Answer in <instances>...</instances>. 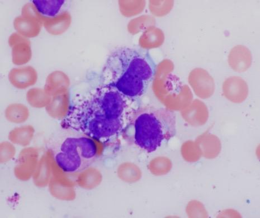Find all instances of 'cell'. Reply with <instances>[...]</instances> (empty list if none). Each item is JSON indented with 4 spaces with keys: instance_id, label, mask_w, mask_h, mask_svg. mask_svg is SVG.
<instances>
[{
    "instance_id": "cell-4",
    "label": "cell",
    "mask_w": 260,
    "mask_h": 218,
    "mask_svg": "<svg viewBox=\"0 0 260 218\" xmlns=\"http://www.w3.org/2000/svg\"><path fill=\"white\" fill-rule=\"evenodd\" d=\"M96 141L86 136L66 139L58 152L53 155L55 163L66 173L86 170L98 158Z\"/></svg>"
},
{
    "instance_id": "cell-7",
    "label": "cell",
    "mask_w": 260,
    "mask_h": 218,
    "mask_svg": "<svg viewBox=\"0 0 260 218\" xmlns=\"http://www.w3.org/2000/svg\"><path fill=\"white\" fill-rule=\"evenodd\" d=\"M54 164L53 154L51 152H47L42 157L33 175L36 186L44 188L48 185L53 176Z\"/></svg>"
},
{
    "instance_id": "cell-10",
    "label": "cell",
    "mask_w": 260,
    "mask_h": 218,
    "mask_svg": "<svg viewBox=\"0 0 260 218\" xmlns=\"http://www.w3.org/2000/svg\"><path fill=\"white\" fill-rule=\"evenodd\" d=\"M35 130L31 126L16 128L9 133V139L15 144L27 146L34 137Z\"/></svg>"
},
{
    "instance_id": "cell-2",
    "label": "cell",
    "mask_w": 260,
    "mask_h": 218,
    "mask_svg": "<svg viewBox=\"0 0 260 218\" xmlns=\"http://www.w3.org/2000/svg\"><path fill=\"white\" fill-rule=\"evenodd\" d=\"M157 65L145 49L120 47L110 54L103 69L101 85L113 87L137 101L145 94L156 75Z\"/></svg>"
},
{
    "instance_id": "cell-13",
    "label": "cell",
    "mask_w": 260,
    "mask_h": 218,
    "mask_svg": "<svg viewBox=\"0 0 260 218\" xmlns=\"http://www.w3.org/2000/svg\"><path fill=\"white\" fill-rule=\"evenodd\" d=\"M27 101L30 106L36 108L47 107L52 97L44 90L38 88H31L27 92Z\"/></svg>"
},
{
    "instance_id": "cell-6",
    "label": "cell",
    "mask_w": 260,
    "mask_h": 218,
    "mask_svg": "<svg viewBox=\"0 0 260 218\" xmlns=\"http://www.w3.org/2000/svg\"><path fill=\"white\" fill-rule=\"evenodd\" d=\"M12 48L13 63L15 65H23L29 63L31 58L30 42L26 38L14 33L9 38Z\"/></svg>"
},
{
    "instance_id": "cell-1",
    "label": "cell",
    "mask_w": 260,
    "mask_h": 218,
    "mask_svg": "<svg viewBox=\"0 0 260 218\" xmlns=\"http://www.w3.org/2000/svg\"><path fill=\"white\" fill-rule=\"evenodd\" d=\"M136 103L117 89L101 84L76 101L61 127L103 144L113 143L123 137L138 108Z\"/></svg>"
},
{
    "instance_id": "cell-12",
    "label": "cell",
    "mask_w": 260,
    "mask_h": 218,
    "mask_svg": "<svg viewBox=\"0 0 260 218\" xmlns=\"http://www.w3.org/2000/svg\"><path fill=\"white\" fill-rule=\"evenodd\" d=\"M64 2L63 0H57V1L35 0L32 1V4L41 15L48 16V18H54L58 15Z\"/></svg>"
},
{
    "instance_id": "cell-14",
    "label": "cell",
    "mask_w": 260,
    "mask_h": 218,
    "mask_svg": "<svg viewBox=\"0 0 260 218\" xmlns=\"http://www.w3.org/2000/svg\"><path fill=\"white\" fill-rule=\"evenodd\" d=\"M66 12L62 13L54 18H48L42 16V24L47 31L51 35L58 36L64 32L62 20Z\"/></svg>"
},
{
    "instance_id": "cell-8",
    "label": "cell",
    "mask_w": 260,
    "mask_h": 218,
    "mask_svg": "<svg viewBox=\"0 0 260 218\" xmlns=\"http://www.w3.org/2000/svg\"><path fill=\"white\" fill-rule=\"evenodd\" d=\"M37 78V72L31 66L13 69L9 75L10 83L19 89H25L35 85Z\"/></svg>"
},
{
    "instance_id": "cell-5",
    "label": "cell",
    "mask_w": 260,
    "mask_h": 218,
    "mask_svg": "<svg viewBox=\"0 0 260 218\" xmlns=\"http://www.w3.org/2000/svg\"><path fill=\"white\" fill-rule=\"evenodd\" d=\"M38 153L34 148H26L22 150L18 164L15 167V175L19 180L26 181L34 175L39 161Z\"/></svg>"
},
{
    "instance_id": "cell-15",
    "label": "cell",
    "mask_w": 260,
    "mask_h": 218,
    "mask_svg": "<svg viewBox=\"0 0 260 218\" xmlns=\"http://www.w3.org/2000/svg\"><path fill=\"white\" fill-rule=\"evenodd\" d=\"M16 153L15 148L13 144L8 142L1 144V161L2 164L12 160Z\"/></svg>"
},
{
    "instance_id": "cell-9",
    "label": "cell",
    "mask_w": 260,
    "mask_h": 218,
    "mask_svg": "<svg viewBox=\"0 0 260 218\" xmlns=\"http://www.w3.org/2000/svg\"><path fill=\"white\" fill-rule=\"evenodd\" d=\"M41 18L21 15L15 19L14 27L19 35L27 38L37 37L40 34L42 24Z\"/></svg>"
},
{
    "instance_id": "cell-3",
    "label": "cell",
    "mask_w": 260,
    "mask_h": 218,
    "mask_svg": "<svg viewBox=\"0 0 260 218\" xmlns=\"http://www.w3.org/2000/svg\"><path fill=\"white\" fill-rule=\"evenodd\" d=\"M175 112L145 106L133 114L123 137L131 145L151 153L173 138L176 133Z\"/></svg>"
},
{
    "instance_id": "cell-11",
    "label": "cell",
    "mask_w": 260,
    "mask_h": 218,
    "mask_svg": "<svg viewBox=\"0 0 260 218\" xmlns=\"http://www.w3.org/2000/svg\"><path fill=\"white\" fill-rule=\"evenodd\" d=\"M29 111L23 104L10 105L5 111V117L8 120L16 124H20L28 119Z\"/></svg>"
}]
</instances>
